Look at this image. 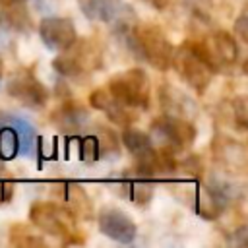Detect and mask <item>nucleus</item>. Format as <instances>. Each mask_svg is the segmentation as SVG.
I'll return each instance as SVG.
<instances>
[{
    "mask_svg": "<svg viewBox=\"0 0 248 248\" xmlns=\"http://www.w3.org/2000/svg\"><path fill=\"white\" fill-rule=\"evenodd\" d=\"M103 66V48L91 37H76L52 60V68L70 79H85Z\"/></svg>",
    "mask_w": 248,
    "mask_h": 248,
    "instance_id": "4",
    "label": "nucleus"
},
{
    "mask_svg": "<svg viewBox=\"0 0 248 248\" xmlns=\"http://www.w3.org/2000/svg\"><path fill=\"white\" fill-rule=\"evenodd\" d=\"M78 4L83 16L93 21H112L122 8L120 0H78Z\"/></svg>",
    "mask_w": 248,
    "mask_h": 248,
    "instance_id": "16",
    "label": "nucleus"
},
{
    "mask_svg": "<svg viewBox=\"0 0 248 248\" xmlns=\"http://www.w3.org/2000/svg\"><path fill=\"white\" fill-rule=\"evenodd\" d=\"M170 66L198 95L205 93L217 72V66L211 60L203 41H184L180 46L172 48Z\"/></svg>",
    "mask_w": 248,
    "mask_h": 248,
    "instance_id": "1",
    "label": "nucleus"
},
{
    "mask_svg": "<svg viewBox=\"0 0 248 248\" xmlns=\"http://www.w3.org/2000/svg\"><path fill=\"white\" fill-rule=\"evenodd\" d=\"M234 33L240 37L242 43L248 41V16H246V12H242L238 16V19L234 21Z\"/></svg>",
    "mask_w": 248,
    "mask_h": 248,
    "instance_id": "25",
    "label": "nucleus"
},
{
    "mask_svg": "<svg viewBox=\"0 0 248 248\" xmlns=\"http://www.w3.org/2000/svg\"><path fill=\"white\" fill-rule=\"evenodd\" d=\"M108 93L130 108L147 110L151 99L149 78L143 68H130L110 78L107 85Z\"/></svg>",
    "mask_w": 248,
    "mask_h": 248,
    "instance_id": "5",
    "label": "nucleus"
},
{
    "mask_svg": "<svg viewBox=\"0 0 248 248\" xmlns=\"http://www.w3.org/2000/svg\"><path fill=\"white\" fill-rule=\"evenodd\" d=\"M97 143H99V159H116L120 155V140L116 138V134L103 126V124H97Z\"/></svg>",
    "mask_w": 248,
    "mask_h": 248,
    "instance_id": "20",
    "label": "nucleus"
},
{
    "mask_svg": "<svg viewBox=\"0 0 248 248\" xmlns=\"http://www.w3.org/2000/svg\"><path fill=\"white\" fill-rule=\"evenodd\" d=\"M122 186L120 196H126L134 205L145 207L153 198V182L147 178H136V180H124L116 182Z\"/></svg>",
    "mask_w": 248,
    "mask_h": 248,
    "instance_id": "17",
    "label": "nucleus"
},
{
    "mask_svg": "<svg viewBox=\"0 0 248 248\" xmlns=\"http://www.w3.org/2000/svg\"><path fill=\"white\" fill-rule=\"evenodd\" d=\"M231 116H232V122L236 124V128L238 130H246V122H248V118H246V99L244 97H234L231 103Z\"/></svg>",
    "mask_w": 248,
    "mask_h": 248,
    "instance_id": "24",
    "label": "nucleus"
},
{
    "mask_svg": "<svg viewBox=\"0 0 248 248\" xmlns=\"http://www.w3.org/2000/svg\"><path fill=\"white\" fill-rule=\"evenodd\" d=\"M141 2L147 4V6H151V8H155V10H163V8L169 6L170 0H141Z\"/></svg>",
    "mask_w": 248,
    "mask_h": 248,
    "instance_id": "27",
    "label": "nucleus"
},
{
    "mask_svg": "<svg viewBox=\"0 0 248 248\" xmlns=\"http://www.w3.org/2000/svg\"><path fill=\"white\" fill-rule=\"evenodd\" d=\"M62 198L68 202V209L76 215V219H81V221L93 219V202L81 184L64 182L62 184Z\"/></svg>",
    "mask_w": 248,
    "mask_h": 248,
    "instance_id": "15",
    "label": "nucleus"
},
{
    "mask_svg": "<svg viewBox=\"0 0 248 248\" xmlns=\"http://www.w3.org/2000/svg\"><path fill=\"white\" fill-rule=\"evenodd\" d=\"M151 134L163 140V145H169L174 151H186L196 140V126L174 114H161L151 122Z\"/></svg>",
    "mask_w": 248,
    "mask_h": 248,
    "instance_id": "6",
    "label": "nucleus"
},
{
    "mask_svg": "<svg viewBox=\"0 0 248 248\" xmlns=\"http://www.w3.org/2000/svg\"><path fill=\"white\" fill-rule=\"evenodd\" d=\"M0 128V159L2 161H10L19 153V136L16 132V128L8 122H2Z\"/></svg>",
    "mask_w": 248,
    "mask_h": 248,
    "instance_id": "21",
    "label": "nucleus"
},
{
    "mask_svg": "<svg viewBox=\"0 0 248 248\" xmlns=\"http://www.w3.org/2000/svg\"><path fill=\"white\" fill-rule=\"evenodd\" d=\"M79 159L85 163H93L99 159V143H97L95 134L79 140Z\"/></svg>",
    "mask_w": 248,
    "mask_h": 248,
    "instance_id": "23",
    "label": "nucleus"
},
{
    "mask_svg": "<svg viewBox=\"0 0 248 248\" xmlns=\"http://www.w3.org/2000/svg\"><path fill=\"white\" fill-rule=\"evenodd\" d=\"M202 41H203L211 60L215 62L217 70L221 66H231V64L236 62V58H238V45H236L234 35H231L229 31H225V29L211 31Z\"/></svg>",
    "mask_w": 248,
    "mask_h": 248,
    "instance_id": "12",
    "label": "nucleus"
},
{
    "mask_svg": "<svg viewBox=\"0 0 248 248\" xmlns=\"http://www.w3.org/2000/svg\"><path fill=\"white\" fill-rule=\"evenodd\" d=\"M50 122L62 134H78L89 122V112L83 105L76 101H66L50 112Z\"/></svg>",
    "mask_w": 248,
    "mask_h": 248,
    "instance_id": "13",
    "label": "nucleus"
},
{
    "mask_svg": "<svg viewBox=\"0 0 248 248\" xmlns=\"http://www.w3.org/2000/svg\"><path fill=\"white\" fill-rule=\"evenodd\" d=\"M126 45L136 58H141L159 72L170 68L172 45L157 23H138L126 27Z\"/></svg>",
    "mask_w": 248,
    "mask_h": 248,
    "instance_id": "2",
    "label": "nucleus"
},
{
    "mask_svg": "<svg viewBox=\"0 0 248 248\" xmlns=\"http://www.w3.org/2000/svg\"><path fill=\"white\" fill-rule=\"evenodd\" d=\"M25 4L27 2H21V0H0L2 23L17 33H27L33 27V21H31V16Z\"/></svg>",
    "mask_w": 248,
    "mask_h": 248,
    "instance_id": "14",
    "label": "nucleus"
},
{
    "mask_svg": "<svg viewBox=\"0 0 248 248\" xmlns=\"http://www.w3.org/2000/svg\"><path fill=\"white\" fill-rule=\"evenodd\" d=\"M97 225L105 236H108L110 240H116L120 244L134 242V238L138 234L136 223L130 219L128 213H124L118 207H103L97 215Z\"/></svg>",
    "mask_w": 248,
    "mask_h": 248,
    "instance_id": "8",
    "label": "nucleus"
},
{
    "mask_svg": "<svg viewBox=\"0 0 248 248\" xmlns=\"http://www.w3.org/2000/svg\"><path fill=\"white\" fill-rule=\"evenodd\" d=\"M14 196V182L10 178L0 176V203H8Z\"/></svg>",
    "mask_w": 248,
    "mask_h": 248,
    "instance_id": "26",
    "label": "nucleus"
},
{
    "mask_svg": "<svg viewBox=\"0 0 248 248\" xmlns=\"http://www.w3.org/2000/svg\"><path fill=\"white\" fill-rule=\"evenodd\" d=\"M21 2H27V0H21Z\"/></svg>",
    "mask_w": 248,
    "mask_h": 248,
    "instance_id": "28",
    "label": "nucleus"
},
{
    "mask_svg": "<svg viewBox=\"0 0 248 248\" xmlns=\"http://www.w3.org/2000/svg\"><path fill=\"white\" fill-rule=\"evenodd\" d=\"M89 105L97 110H101L110 122L126 128L130 124L136 122V114H134V108L126 107L124 103H120L118 99H114L108 89H93L89 93Z\"/></svg>",
    "mask_w": 248,
    "mask_h": 248,
    "instance_id": "10",
    "label": "nucleus"
},
{
    "mask_svg": "<svg viewBox=\"0 0 248 248\" xmlns=\"http://www.w3.org/2000/svg\"><path fill=\"white\" fill-rule=\"evenodd\" d=\"M8 240L12 246H17V248H35V246H46V240L35 232L29 225L25 223H16L10 227V234H8Z\"/></svg>",
    "mask_w": 248,
    "mask_h": 248,
    "instance_id": "19",
    "label": "nucleus"
},
{
    "mask_svg": "<svg viewBox=\"0 0 248 248\" xmlns=\"http://www.w3.org/2000/svg\"><path fill=\"white\" fill-rule=\"evenodd\" d=\"M120 141L124 143V147L134 155V153H140L147 147H151V136L141 132V130H136V128H130L126 126L122 136H120Z\"/></svg>",
    "mask_w": 248,
    "mask_h": 248,
    "instance_id": "22",
    "label": "nucleus"
},
{
    "mask_svg": "<svg viewBox=\"0 0 248 248\" xmlns=\"http://www.w3.org/2000/svg\"><path fill=\"white\" fill-rule=\"evenodd\" d=\"M6 93L17 103H21L23 107L33 108V110L43 108L48 101L46 87L27 68H21L12 74V78L6 81Z\"/></svg>",
    "mask_w": 248,
    "mask_h": 248,
    "instance_id": "7",
    "label": "nucleus"
},
{
    "mask_svg": "<svg viewBox=\"0 0 248 248\" xmlns=\"http://www.w3.org/2000/svg\"><path fill=\"white\" fill-rule=\"evenodd\" d=\"M211 149H213L215 161L227 172L242 174L246 170V147L242 141H236V140L225 138V136H215Z\"/></svg>",
    "mask_w": 248,
    "mask_h": 248,
    "instance_id": "11",
    "label": "nucleus"
},
{
    "mask_svg": "<svg viewBox=\"0 0 248 248\" xmlns=\"http://www.w3.org/2000/svg\"><path fill=\"white\" fill-rule=\"evenodd\" d=\"M39 37L48 48L62 50L70 43H74L78 33H76V25L70 17L50 16V17H43L39 21Z\"/></svg>",
    "mask_w": 248,
    "mask_h": 248,
    "instance_id": "9",
    "label": "nucleus"
},
{
    "mask_svg": "<svg viewBox=\"0 0 248 248\" xmlns=\"http://www.w3.org/2000/svg\"><path fill=\"white\" fill-rule=\"evenodd\" d=\"M0 120L12 124V126L16 128V132H17V136H19V153H21L23 157H31L33 145H35V141H37L35 128H33L27 120H23V118H19V116H12V114H0Z\"/></svg>",
    "mask_w": 248,
    "mask_h": 248,
    "instance_id": "18",
    "label": "nucleus"
},
{
    "mask_svg": "<svg viewBox=\"0 0 248 248\" xmlns=\"http://www.w3.org/2000/svg\"><path fill=\"white\" fill-rule=\"evenodd\" d=\"M29 221L41 232L58 238L62 244H81L85 238L78 227L76 215L54 202H35L29 207Z\"/></svg>",
    "mask_w": 248,
    "mask_h": 248,
    "instance_id": "3",
    "label": "nucleus"
}]
</instances>
